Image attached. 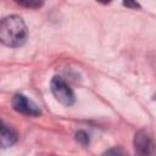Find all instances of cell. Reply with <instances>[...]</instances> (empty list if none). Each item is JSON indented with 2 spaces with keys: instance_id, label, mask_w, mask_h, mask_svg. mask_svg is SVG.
<instances>
[{
  "instance_id": "1",
  "label": "cell",
  "mask_w": 156,
  "mask_h": 156,
  "mask_svg": "<svg viewBox=\"0 0 156 156\" xmlns=\"http://www.w3.org/2000/svg\"><path fill=\"white\" fill-rule=\"evenodd\" d=\"M27 38V27L20 16L12 15L0 23V40L10 48L21 46Z\"/></svg>"
},
{
  "instance_id": "5",
  "label": "cell",
  "mask_w": 156,
  "mask_h": 156,
  "mask_svg": "<svg viewBox=\"0 0 156 156\" xmlns=\"http://www.w3.org/2000/svg\"><path fill=\"white\" fill-rule=\"evenodd\" d=\"M17 141V134L16 132L6 126V124H1V136H0V143H1V146L2 147H9V146H12Z\"/></svg>"
},
{
  "instance_id": "2",
  "label": "cell",
  "mask_w": 156,
  "mask_h": 156,
  "mask_svg": "<svg viewBox=\"0 0 156 156\" xmlns=\"http://www.w3.org/2000/svg\"><path fill=\"white\" fill-rule=\"evenodd\" d=\"M50 89L54 96L60 101L61 104L66 106H71L74 102V94L69 85L61 78V77H54L50 83Z\"/></svg>"
},
{
  "instance_id": "8",
  "label": "cell",
  "mask_w": 156,
  "mask_h": 156,
  "mask_svg": "<svg viewBox=\"0 0 156 156\" xmlns=\"http://www.w3.org/2000/svg\"><path fill=\"white\" fill-rule=\"evenodd\" d=\"M123 2H124V5H126V6H128V7H133V9L138 7V4H136V1H135V0H124Z\"/></svg>"
},
{
  "instance_id": "9",
  "label": "cell",
  "mask_w": 156,
  "mask_h": 156,
  "mask_svg": "<svg viewBox=\"0 0 156 156\" xmlns=\"http://www.w3.org/2000/svg\"><path fill=\"white\" fill-rule=\"evenodd\" d=\"M96 1H99V2H101V4H108V2H111L112 0H96Z\"/></svg>"
},
{
  "instance_id": "6",
  "label": "cell",
  "mask_w": 156,
  "mask_h": 156,
  "mask_svg": "<svg viewBox=\"0 0 156 156\" xmlns=\"http://www.w3.org/2000/svg\"><path fill=\"white\" fill-rule=\"evenodd\" d=\"M13 1L27 9H39L44 4V0H13Z\"/></svg>"
},
{
  "instance_id": "4",
  "label": "cell",
  "mask_w": 156,
  "mask_h": 156,
  "mask_svg": "<svg viewBox=\"0 0 156 156\" xmlns=\"http://www.w3.org/2000/svg\"><path fill=\"white\" fill-rule=\"evenodd\" d=\"M134 149L139 155H149L152 152L154 141L152 138L144 130H140L134 136Z\"/></svg>"
},
{
  "instance_id": "7",
  "label": "cell",
  "mask_w": 156,
  "mask_h": 156,
  "mask_svg": "<svg viewBox=\"0 0 156 156\" xmlns=\"http://www.w3.org/2000/svg\"><path fill=\"white\" fill-rule=\"evenodd\" d=\"M76 139H77V141H78L79 144H82V145H87V144L89 143V135H88L85 132H82V130L76 134Z\"/></svg>"
},
{
  "instance_id": "3",
  "label": "cell",
  "mask_w": 156,
  "mask_h": 156,
  "mask_svg": "<svg viewBox=\"0 0 156 156\" xmlns=\"http://www.w3.org/2000/svg\"><path fill=\"white\" fill-rule=\"evenodd\" d=\"M12 107L15 111L27 116H39L40 108L22 94H16L12 98Z\"/></svg>"
},
{
  "instance_id": "10",
  "label": "cell",
  "mask_w": 156,
  "mask_h": 156,
  "mask_svg": "<svg viewBox=\"0 0 156 156\" xmlns=\"http://www.w3.org/2000/svg\"><path fill=\"white\" fill-rule=\"evenodd\" d=\"M155 98H156V96H155Z\"/></svg>"
}]
</instances>
